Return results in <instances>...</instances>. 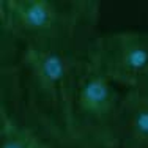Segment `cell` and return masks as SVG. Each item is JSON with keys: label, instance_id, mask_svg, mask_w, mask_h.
<instances>
[{"label": "cell", "instance_id": "6da1fadb", "mask_svg": "<svg viewBox=\"0 0 148 148\" xmlns=\"http://www.w3.org/2000/svg\"><path fill=\"white\" fill-rule=\"evenodd\" d=\"M80 58L24 47L13 63L0 65V110L57 148H74L73 107Z\"/></svg>", "mask_w": 148, "mask_h": 148}, {"label": "cell", "instance_id": "8992f818", "mask_svg": "<svg viewBox=\"0 0 148 148\" xmlns=\"http://www.w3.org/2000/svg\"><path fill=\"white\" fill-rule=\"evenodd\" d=\"M0 148H57L29 126L0 110Z\"/></svg>", "mask_w": 148, "mask_h": 148}, {"label": "cell", "instance_id": "7a4b0ae2", "mask_svg": "<svg viewBox=\"0 0 148 148\" xmlns=\"http://www.w3.org/2000/svg\"><path fill=\"white\" fill-rule=\"evenodd\" d=\"M98 2L87 0H2L0 57L11 63L24 47L85 57L96 35Z\"/></svg>", "mask_w": 148, "mask_h": 148}, {"label": "cell", "instance_id": "5b68a950", "mask_svg": "<svg viewBox=\"0 0 148 148\" xmlns=\"http://www.w3.org/2000/svg\"><path fill=\"white\" fill-rule=\"evenodd\" d=\"M118 148H148V90L123 95Z\"/></svg>", "mask_w": 148, "mask_h": 148}, {"label": "cell", "instance_id": "3957f363", "mask_svg": "<svg viewBox=\"0 0 148 148\" xmlns=\"http://www.w3.org/2000/svg\"><path fill=\"white\" fill-rule=\"evenodd\" d=\"M125 91L79 60L73 107L74 148H118V125Z\"/></svg>", "mask_w": 148, "mask_h": 148}, {"label": "cell", "instance_id": "277c9868", "mask_svg": "<svg viewBox=\"0 0 148 148\" xmlns=\"http://www.w3.org/2000/svg\"><path fill=\"white\" fill-rule=\"evenodd\" d=\"M84 58L120 90H148V32L118 30L96 35Z\"/></svg>", "mask_w": 148, "mask_h": 148}]
</instances>
